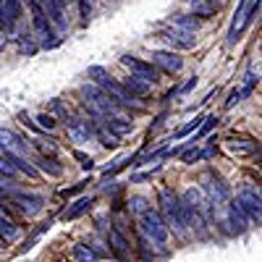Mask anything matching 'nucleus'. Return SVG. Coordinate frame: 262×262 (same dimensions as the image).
<instances>
[{"label":"nucleus","instance_id":"1","mask_svg":"<svg viewBox=\"0 0 262 262\" xmlns=\"http://www.w3.org/2000/svg\"><path fill=\"white\" fill-rule=\"evenodd\" d=\"M160 212L165 217V228H173L179 236H186V221H184V210H181V202L173 191H160Z\"/></svg>","mask_w":262,"mask_h":262},{"label":"nucleus","instance_id":"2","mask_svg":"<svg viewBox=\"0 0 262 262\" xmlns=\"http://www.w3.org/2000/svg\"><path fill=\"white\" fill-rule=\"evenodd\" d=\"M137 221H139L144 236H149L155 244H165V242H168V228H165V223H163V217L152 210V207L144 210V212H139Z\"/></svg>","mask_w":262,"mask_h":262},{"label":"nucleus","instance_id":"3","mask_svg":"<svg viewBox=\"0 0 262 262\" xmlns=\"http://www.w3.org/2000/svg\"><path fill=\"white\" fill-rule=\"evenodd\" d=\"M257 13H259V0L257 3H252V0H242V6H238V11L233 16V24H231V42L238 39V32H242L252 21V16H257Z\"/></svg>","mask_w":262,"mask_h":262},{"label":"nucleus","instance_id":"4","mask_svg":"<svg viewBox=\"0 0 262 262\" xmlns=\"http://www.w3.org/2000/svg\"><path fill=\"white\" fill-rule=\"evenodd\" d=\"M121 63L126 66V69L134 74V76H139V79H144V81H149V84H155L158 81V69L152 63H147V60H139V58H134V55H123L121 58Z\"/></svg>","mask_w":262,"mask_h":262},{"label":"nucleus","instance_id":"5","mask_svg":"<svg viewBox=\"0 0 262 262\" xmlns=\"http://www.w3.org/2000/svg\"><path fill=\"white\" fill-rule=\"evenodd\" d=\"M236 205L242 207V212H247L252 221L259 226V217H262V210H259V189H252V186L242 189V194H238V202H236Z\"/></svg>","mask_w":262,"mask_h":262},{"label":"nucleus","instance_id":"6","mask_svg":"<svg viewBox=\"0 0 262 262\" xmlns=\"http://www.w3.org/2000/svg\"><path fill=\"white\" fill-rule=\"evenodd\" d=\"M205 191H207V200H210V205H221V202H226L228 200V194H231V189H228V184L221 179V176H215V173H210V176H205Z\"/></svg>","mask_w":262,"mask_h":262},{"label":"nucleus","instance_id":"7","mask_svg":"<svg viewBox=\"0 0 262 262\" xmlns=\"http://www.w3.org/2000/svg\"><path fill=\"white\" fill-rule=\"evenodd\" d=\"M29 8H32V24H34V32L39 34V39L53 37V29H50V21L45 16V8H42V0H29Z\"/></svg>","mask_w":262,"mask_h":262},{"label":"nucleus","instance_id":"8","mask_svg":"<svg viewBox=\"0 0 262 262\" xmlns=\"http://www.w3.org/2000/svg\"><path fill=\"white\" fill-rule=\"evenodd\" d=\"M63 3H66V0H42V8H45L48 21H50V24H53L58 32H66V29H69V21H66Z\"/></svg>","mask_w":262,"mask_h":262},{"label":"nucleus","instance_id":"9","mask_svg":"<svg viewBox=\"0 0 262 262\" xmlns=\"http://www.w3.org/2000/svg\"><path fill=\"white\" fill-rule=\"evenodd\" d=\"M0 147H3L8 155H18V158L29 155V144L21 137H16L11 128H0Z\"/></svg>","mask_w":262,"mask_h":262},{"label":"nucleus","instance_id":"10","mask_svg":"<svg viewBox=\"0 0 262 262\" xmlns=\"http://www.w3.org/2000/svg\"><path fill=\"white\" fill-rule=\"evenodd\" d=\"M152 66L155 69H163L168 74H179L184 69V60L176 53H165V50H155L152 53Z\"/></svg>","mask_w":262,"mask_h":262},{"label":"nucleus","instance_id":"11","mask_svg":"<svg viewBox=\"0 0 262 262\" xmlns=\"http://www.w3.org/2000/svg\"><path fill=\"white\" fill-rule=\"evenodd\" d=\"M160 37L168 39L170 45H173V48H179V50H191V48H194V42H196L194 32H184V29H179V27H173V29L163 32Z\"/></svg>","mask_w":262,"mask_h":262},{"label":"nucleus","instance_id":"12","mask_svg":"<svg viewBox=\"0 0 262 262\" xmlns=\"http://www.w3.org/2000/svg\"><path fill=\"white\" fill-rule=\"evenodd\" d=\"M18 0H0V27H3L6 32L13 29L16 18H18Z\"/></svg>","mask_w":262,"mask_h":262},{"label":"nucleus","instance_id":"13","mask_svg":"<svg viewBox=\"0 0 262 262\" xmlns=\"http://www.w3.org/2000/svg\"><path fill=\"white\" fill-rule=\"evenodd\" d=\"M16 205H18V210L24 215H37L42 210V205H45V200H42L39 194H18Z\"/></svg>","mask_w":262,"mask_h":262},{"label":"nucleus","instance_id":"14","mask_svg":"<svg viewBox=\"0 0 262 262\" xmlns=\"http://www.w3.org/2000/svg\"><path fill=\"white\" fill-rule=\"evenodd\" d=\"M92 126H90V121H79V118H74V121H69V137L74 139V142H86L92 137Z\"/></svg>","mask_w":262,"mask_h":262},{"label":"nucleus","instance_id":"15","mask_svg":"<svg viewBox=\"0 0 262 262\" xmlns=\"http://www.w3.org/2000/svg\"><path fill=\"white\" fill-rule=\"evenodd\" d=\"M254 149H257V144L252 139H231L228 142V152H231V155H236V158L254 155Z\"/></svg>","mask_w":262,"mask_h":262},{"label":"nucleus","instance_id":"16","mask_svg":"<svg viewBox=\"0 0 262 262\" xmlns=\"http://www.w3.org/2000/svg\"><path fill=\"white\" fill-rule=\"evenodd\" d=\"M107 242H111V247H113V252L118 254V257H128V242H126V236L118 231V228H111V233H107Z\"/></svg>","mask_w":262,"mask_h":262},{"label":"nucleus","instance_id":"17","mask_svg":"<svg viewBox=\"0 0 262 262\" xmlns=\"http://www.w3.org/2000/svg\"><path fill=\"white\" fill-rule=\"evenodd\" d=\"M107 121H105V126L113 131L116 137H121V134H128L131 128H134V123H131L128 118H123V116H105Z\"/></svg>","mask_w":262,"mask_h":262},{"label":"nucleus","instance_id":"18","mask_svg":"<svg viewBox=\"0 0 262 262\" xmlns=\"http://www.w3.org/2000/svg\"><path fill=\"white\" fill-rule=\"evenodd\" d=\"M123 86L131 92V95H139V97H144V95H149V81H144V79H139V76H128V79H123Z\"/></svg>","mask_w":262,"mask_h":262},{"label":"nucleus","instance_id":"19","mask_svg":"<svg viewBox=\"0 0 262 262\" xmlns=\"http://www.w3.org/2000/svg\"><path fill=\"white\" fill-rule=\"evenodd\" d=\"M191 8H194V16H202V18H207V16H212L215 13V3H210V0H194L191 3Z\"/></svg>","mask_w":262,"mask_h":262},{"label":"nucleus","instance_id":"20","mask_svg":"<svg viewBox=\"0 0 262 262\" xmlns=\"http://www.w3.org/2000/svg\"><path fill=\"white\" fill-rule=\"evenodd\" d=\"M0 176H3L6 181H13L16 176H18V170L11 165V160L6 158V152H3V155H0Z\"/></svg>","mask_w":262,"mask_h":262},{"label":"nucleus","instance_id":"21","mask_svg":"<svg viewBox=\"0 0 262 262\" xmlns=\"http://www.w3.org/2000/svg\"><path fill=\"white\" fill-rule=\"evenodd\" d=\"M74 257H76V262H95L97 259L92 247H86V244H76L74 247Z\"/></svg>","mask_w":262,"mask_h":262},{"label":"nucleus","instance_id":"22","mask_svg":"<svg viewBox=\"0 0 262 262\" xmlns=\"http://www.w3.org/2000/svg\"><path fill=\"white\" fill-rule=\"evenodd\" d=\"M90 205H92V200H79L71 210H66V212H63V217H66V221H74V217H79L84 210H90Z\"/></svg>","mask_w":262,"mask_h":262},{"label":"nucleus","instance_id":"23","mask_svg":"<svg viewBox=\"0 0 262 262\" xmlns=\"http://www.w3.org/2000/svg\"><path fill=\"white\" fill-rule=\"evenodd\" d=\"M173 27H179L184 32H196V29H200V21L191 18V16H179L176 21H173Z\"/></svg>","mask_w":262,"mask_h":262},{"label":"nucleus","instance_id":"24","mask_svg":"<svg viewBox=\"0 0 262 262\" xmlns=\"http://www.w3.org/2000/svg\"><path fill=\"white\" fill-rule=\"evenodd\" d=\"M95 131H97V137H100V142H102L105 147H116V144H118V137L113 134V131H107V126H97Z\"/></svg>","mask_w":262,"mask_h":262},{"label":"nucleus","instance_id":"25","mask_svg":"<svg viewBox=\"0 0 262 262\" xmlns=\"http://www.w3.org/2000/svg\"><path fill=\"white\" fill-rule=\"evenodd\" d=\"M128 207H131V212H134V215H139V212L149 210V202L144 200V196H131V202H128Z\"/></svg>","mask_w":262,"mask_h":262},{"label":"nucleus","instance_id":"26","mask_svg":"<svg viewBox=\"0 0 262 262\" xmlns=\"http://www.w3.org/2000/svg\"><path fill=\"white\" fill-rule=\"evenodd\" d=\"M37 163H39V168L45 170V173H50V176H60V173H63V168L60 165H53V160H48V158H39Z\"/></svg>","mask_w":262,"mask_h":262},{"label":"nucleus","instance_id":"27","mask_svg":"<svg viewBox=\"0 0 262 262\" xmlns=\"http://www.w3.org/2000/svg\"><path fill=\"white\" fill-rule=\"evenodd\" d=\"M200 123H202V118H194L191 123H186L184 128H179V131H176V137H186L189 131H191V128H200Z\"/></svg>","mask_w":262,"mask_h":262},{"label":"nucleus","instance_id":"28","mask_svg":"<svg viewBox=\"0 0 262 262\" xmlns=\"http://www.w3.org/2000/svg\"><path fill=\"white\" fill-rule=\"evenodd\" d=\"M81 3V18H84V24L90 21V13H92V0H79Z\"/></svg>","mask_w":262,"mask_h":262},{"label":"nucleus","instance_id":"29","mask_svg":"<svg viewBox=\"0 0 262 262\" xmlns=\"http://www.w3.org/2000/svg\"><path fill=\"white\" fill-rule=\"evenodd\" d=\"M200 158H202V152H200V149H186L181 160H184V163H191V160H200Z\"/></svg>","mask_w":262,"mask_h":262},{"label":"nucleus","instance_id":"30","mask_svg":"<svg viewBox=\"0 0 262 262\" xmlns=\"http://www.w3.org/2000/svg\"><path fill=\"white\" fill-rule=\"evenodd\" d=\"M39 149H42V155H55V144L53 142H37Z\"/></svg>","mask_w":262,"mask_h":262},{"label":"nucleus","instance_id":"31","mask_svg":"<svg viewBox=\"0 0 262 262\" xmlns=\"http://www.w3.org/2000/svg\"><path fill=\"white\" fill-rule=\"evenodd\" d=\"M242 97H244V92H231V97L226 100V107H233L236 102H242Z\"/></svg>","mask_w":262,"mask_h":262},{"label":"nucleus","instance_id":"32","mask_svg":"<svg viewBox=\"0 0 262 262\" xmlns=\"http://www.w3.org/2000/svg\"><path fill=\"white\" fill-rule=\"evenodd\" d=\"M37 121H39V126H42V128H53V126H55V121H53V116H39Z\"/></svg>","mask_w":262,"mask_h":262},{"label":"nucleus","instance_id":"33","mask_svg":"<svg viewBox=\"0 0 262 262\" xmlns=\"http://www.w3.org/2000/svg\"><path fill=\"white\" fill-rule=\"evenodd\" d=\"M18 48H21V53H34V50H37L32 42H27V39H21V42H18Z\"/></svg>","mask_w":262,"mask_h":262},{"label":"nucleus","instance_id":"34","mask_svg":"<svg viewBox=\"0 0 262 262\" xmlns=\"http://www.w3.org/2000/svg\"><path fill=\"white\" fill-rule=\"evenodd\" d=\"M189 3H194V0H189Z\"/></svg>","mask_w":262,"mask_h":262}]
</instances>
